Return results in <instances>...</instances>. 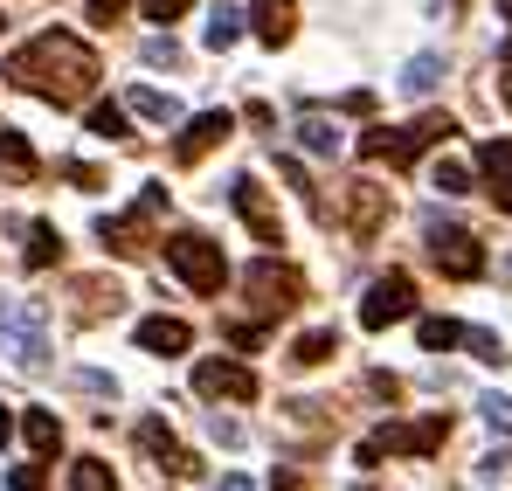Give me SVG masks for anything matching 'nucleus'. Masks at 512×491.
I'll use <instances>...</instances> for the list:
<instances>
[{
    "label": "nucleus",
    "instance_id": "obj_37",
    "mask_svg": "<svg viewBox=\"0 0 512 491\" xmlns=\"http://www.w3.org/2000/svg\"><path fill=\"white\" fill-rule=\"evenodd\" d=\"M125 7H132V0H90V21H104V28H111Z\"/></svg>",
    "mask_w": 512,
    "mask_h": 491
},
{
    "label": "nucleus",
    "instance_id": "obj_23",
    "mask_svg": "<svg viewBox=\"0 0 512 491\" xmlns=\"http://www.w3.org/2000/svg\"><path fill=\"white\" fill-rule=\"evenodd\" d=\"M478 173H485L492 187H512V139H485V146H478Z\"/></svg>",
    "mask_w": 512,
    "mask_h": 491
},
{
    "label": "nucleus",
    "instance_id": "obj_7",
    "mask_svg": "<svg viewBox=\"0 0 512 491\" xmlns=\"http://www.w3.org/2000/svg\"><path fill=\"white\" fill-rule=\"evenodd\" d=\"M409 312H416V284H409L402 270H388V277H381V284H374V291L360 298V326H367V332L402 326Z\"/></svg>",
    "mask_w": 512,
    "mask_h": 491
},
{
    "label": "nucleus",
    "instance_id": "obj_31",
    "mask_svg": "<svg viewBox=\"0 0 512 491\" xmlns=\"http://www.w3.org/2000/svg\"><path fill=\"white\" fill-rule=\"evenodd\" d=\"M464 346H471V353H478L485 367H506V360H512L506 346H499V332H464Z\"/></svg>",
    "mask_w": 512,
    "mask_h": 491
},
{
    "label": "nucleus",
    "instance_id": "obj_2",
    "mask_svg": "<svg viewBox=\"0 0 512 491\" xmlns=\"http://www.w3.org/2000/svg\"><path fill=\"white\" fill-rule=\"evenodd\" d=\"M457 125L443 118V111H429L416 125H374V132H360V160H388V166H416L429 146H443Z\"/></svg>",
    "mask_w": 512,
    "mask_h": 491
},
{
    "label": "nucleus",
    "instance_id": "obj_9",
    "mask_svg": "<svg viewBox=\"0 0 512 491\" xmlns=\"http://www.w3.org/2000/svg\"><path fill=\"white\" fill-rule=\"evenodd\" d=\"M97 243L111 249V256H125V263L153 256V208L139 201L132 215H104V222H97Z\"/></svg>",
    "mask_w": 512,
    "mask_h": 491
},
{
    "label": "nucleus",
    "instance_id": "obj_32",
    "mask_svg": "<svg viewBox=\"0 0 512 491\" xmlns=\"http://www.w3.org/2000/svg\"><path fill=\"white\" fill-rule=\"evenodd\" d=\"M7 491H49V471L42 464H14L7 471Z\"/></svg>",
    "mask_w": 512,
    "mask_h": 491
},
{
    "label": "nucleus",
    "instance_id": "obj_36",
    "mask_svg": "<svg viewBox=\"0 0 512 491\" xmlns=\"http://www.w3.org/2000/svg\"><path fill=\"white\" fill-rule=\"evenodd\" d=\"M187 14V0H146V21H180Z\"/></svg>",
    "mask_w": 512,
    "mask_h": 491
},
{
    "label": "nucleus",
    "instance_id": "obj_44",
    "mask_svg": "<svg viewBox=\"0 0 512 491\" xmlns=\"http://www.w3.org/2000/svg\"><path fill=\"white\" fill-rule=\"evenodd\" d=\"M499 7H506V14H512V0H499Z\"/></svg>",
    "mask_w": 512,
    "mask_h": 491
},
{
    "label": "nucleus",
    "instance_id": "obj_34",
    "mask_svg": "<svg viewBox=\"0 0 512 491\" xmlns=\"http://www.w3.org/2000/svg\"><path fill=\"white\" fill-rule=\"evenodd\" d=\"M146 63L173 70V63H180V42H173V35H153V42H146Z\"/></svg>",
    "mask_w": 512,
    "mask_h": 491
},
{
    "label": "nucleus",
    "instance_id": "obj_14",
    "mask_svg": "<svg viewBox=\"0 0 512 491\" xmlns=\"http://www.w3.org/2000/svg\"><path fill=\"white\" fill-rule=\"evenodd\" d=\"M139 450H146L167 478H194V471H201V464H194V450H180V443H173V429L160 422V415H146V422H139Z\"/></svg>",
    "mask_w": 512,
    "mask_h": 491
},
{
    "label": "nucleus",
    "instance_id": "obj_6",
    "mask_svg": "<svg viewBox=\"0 0 512 491\" xmlns=\"http://www.w3.org/2000/svg\"><path fill=\"white\" fill-rule=\"evenodd\" d=\"M243 291H250L256 319H284V312L305 298V277H298L291 263H277V256H256L250 270H243Z\"/></svg>",
    "mask_w": 512,
    "mask_h": 491
},
{
    "label": "nucleus",
    "instance_id": "obj_21",
    "mask_svg": "<svg viewBox=\"0 0 512 491\" xmlns=\"http://www.w3.org/2000/svg\"><path fill=\"white\" fill-rule=\"evenodd\" d=\"M49 263H63V236H56V222H28V270H49Z\"/></svg>",
    "mask_w": 512,
    "mask_h": 491
},
{
    "label": "nucleus",
    "instance_id": "obj_43",
    "mask_svg": "<svg viewBox=\"0 0 512 491\" xmlns=\"http://www.w3.org/2000/svg\"><path fill=\"white\" fill-rule=\"evenodd\" d=\"M506 104H512V63H506Z\"/></svg>",
    "mask_w": 512,
    "mask_h": 491
},
{
    "label": "nucleus",
    "instance_id": "obj_13",
    "mask_svg": "<svg viewBox=\"0 0 512 491\" xmlns=\"http://www.w3.org/2000/svg\"><path fill=\"white\" fill-rule=\"evenodd\" d=\"M229 132H236V118H229V111H201V118H187V132L173 139V160H180V166L208 160V153H215Z\"/></svg>",
    "mask_w": 512,
    "mask_h": 491
},
{
    "label": "nucleus",
    "instance_id": "obj_40",
    "mask_svg": "<svg viewBox=\"0 0 512 491\" xmlns=\"http://www.w3.org/2000/svg\"><path fill=\"white\" fill-rule=\"evenodd\" d=\"M492 201H499V208H506V215H512V187H492Z\"/></svg>",
    "mask_w": 512,
    "mask_h": 491
},
{
    "label": "nucleus",
    "instance_id": "obj_41",
    "mask_svg": "<svg viewBox=\"0 0 512 491\" xmlns=\"http://www.w3.org/2000/svg\"><path fill=\"white\" fill-rule=\"evenodd\" d=\"M222 491H256V485L250 478H222Z\"/></svg>",
    "mask_w": 512,
    "mask_h": 491
},
{
    "label": "nucleus",
    "instance_id": "obj_3",
    "mask_svg": "<svg viewBox=\"0 0 512 491\" xmlns=\"http://www.w3.org/2000/svg\"><path fill=\"white\" fill-rule=\"evenodd\" d=\"M0 353H7L21 374H35V367L49 360V319H42L35 298H0Z\"/></svg>",
    "mask_w": 512,
    "mask_h": 491
},
{
    "label": "nucleus",
    "instance_id": "obj_29",
    "mask_svg": "<svg viewBox=\"0 0 512 491\" xmlns=\"http://www.w3.org/2000/svg\"><path fill=\"white\" fill-rule=\"evenodd\" d=\"M416 339H423V353H443V346H457V339H464V326H457V319H423Z\"/></svg>",
    "mask_w": 512,
    "mask_h": 491
},
{
    "label": "nucleus",
    "instance_id": "obj_17",
    "mask_svg": "<svg viewBox=\"0 0 512 491\" xmlns=\"http://www.w3.org/2000/svg\"><path fill=\"white\" fill-rule=\"evenodd\" d=\"M0 173L14 180V187H28L42 160H35V146H28V132H14V125H0Z\"/></svg>",
    "mask_w": 512,
    "mask_h": 491
},
{
    "label": "nucleus",
    "instance_id": "obj_8",
    "mask_svg": "<svg viewBox=\"0 0 512 491\" xmlns=\"http://www.w3.org/2000/svg\"><path fill=\"white\" fill-rule=\"evenodd\" d=\"M429 263L443 270V277H457V284H471L478 270H485V249H478V236L471 229H429Z\"/></svg>",
    "mask_w": 512,
    "mask_h": 491
},
{
    "label": "nucleus",
    "instance_id": "obj_12",
    "mask_svg": "<svg viewBox=\"0 0 512 491\" xmlns=\"http://www.w3.org/2000/svg\"><path fill=\"white\" fill-rule=\"evenodd\" d=\"M229 201H236V215L256 229V243H284V222H277V208H270V194H263V180H256V173H236Z\"/></svg>",
    "mask_w": 512,
    "mask_h": 491
},
{
    "label": "nucleus",
    "instance_id": "obj_11",
    "mask_svg": "<svg viewBox=\"0 0 512 491\" xmlns=\"http://www.w3.org/2000/svg\"><path fill=\"white\" fill-rule=\"evenodd\" d=\"M194 395H208V402H256V374L243 360H201L194 367Z\"/></svg>",
    "mask_w": 512,
    "mask_h": 491
},
{
    "label": "nucleus",
    "instance_id": "obj_10",
    "mask_svg": "<svg viewBox=\"0 0 512 491\" xmlns=\"http://www.w3.org/2000/svg\"><path fill=\"white\" fill-rule=\"evenodd\" d=\"M340 222L353 243H367V236H381V222H388V187H374V180H353L340 201Z\"/></svg>",
    "mask_w": 512,
    "mask_h": 491
},
{
    "label": "nucleus",
    "instance_id": "obj_1",
    "mask_svg": "<svg viewBox=\"0 0 512 491\" xmlns=\"http://www.w3.org/2000/svg\"><path fill=\"white\" fill-rule=\"evenodd\" d=\"M97 77H104V70H97V49H90L84 35H70V28H49V35H35L28 49L7 56V83L49 97L56 111L84 104L90 90H97Z\"/></svg>",
    "mask_w": 512,
    "mask_h": 491
},
{
    "label": "nucleus",
    "instance_id": "obj_33",
    "mask_svg": "<svg viewBox=\"0 0 512 491\" xmlns=\"http://www.w3.org/2000/svg\"><path fill=\"white\" fill-rule=\"evenodd\" d=\"M63 180H70V187H84V194H97V187H104V173H97V166H84V160H63Z\"/></svg>",
    "mask_w": 512,
    "mask_h": 491
},
{
    "label": "nucleus",
    "instance_id": "obj_25",
    "mask_svg": "<svg viewBox=\"0 0 512 491\" xmlns=\"http://www.w3.org/2000/svg\"><path fill=\"white\" fill-rule=\"evenodd\" d=\"M436 83H443V56H416V63L402 70V90H409V97H429Z\"/></svg>",
    "mask_w": 512,
    "mask_h": 491
},
{
    "label": "nucleus",
    "instance_id": "obj_16",
    "mask_svg": "<svg viewBox=\"0 0 512 491\" xmlns=\"http://www.w3.org/2000/svg\"><path fill=\"white\" fill-rule=\"evenodd\" d=\"M250 21H256V35H263L270 49H284V42L298 35V7H291V0H250Z\"/></svg>",
    "mask_w": 512,
    "mask_h": 491
},
{
    "label": "nucleus",
    "instance_id": "obj_27",
    "mask_svg": "<svg viewBox=\"0 0 512 491\" xmlns=\"http://www.w3.org/2000/svg\"><path fill=\"white\" fill-rule=\"evenodd\" d=\"M236 42H243V14L236 7H215L208 14V49H236Z\"/></svg>",
    "mask_w": 512,
    "mask_h": 491
},
{
    "label": "nucleus",
    "instance_id": "obj_5",
    "mask_svg": "<svg viewBox=\"0 0 512 491\" xmlns=\"http://www.w3.org/2000/svg\"><path fill=\"white\" fill-rule=\"evenodd\" d=\"M450 436V415H429V422H388L360 443V464H381V457H436Z\"/></svg>",
    "mask_w": 512,
    "mask_h": 491
},
{
    "label": "nucleus",
    "instance_id": "obj_20",
    "mask_svg": "<svg viewBox=\"0 0 512 491\" xmlns=\"http://www.w3.org/2000/svg\"><path fill=\"white\" fill-rule=\"evenodd\" d=\"M21 436H28V450H35V457H56V450H63V422H56L49 409H28Z\"/></svg>",
    "mask_w": 512,
    "mask_h": 491
},
{
    "label": "nucleus",
    "instance_id": "obj_4",
    "mask_svg": "<svg viewBox=\"0 0 512 491\" xmlns=\"http://www.w3.org/2000/svg\"><path fill=\"white\" fill-rule=\"evenodd\" d=\"M167 263H173V277H180L187 291H201V298H215V291L229 284V263H222V249L208 243V236H194V229L167 236Z\"/></svg>",
    "mask_w": 512,
    "mask_h": 491
},
{
    "label": "nucleus",
    "instance_id": "obj_28",
    "mask_svg": "<svg viewBox=\"0 0 512 491\" xmlns=\"http://www.w3.org/2000/svg\"><path fill=\"white\" fill-rule=\"evenodd\" d=\"M429 187H436V194H471V166L464 160H436L429 166Z\"/></svg>",
    "mask_w": 512,
    "mask_h": 491
},
{
    "label": "nucleus",
    "instance_id": "obj_38",
    "mask_svg": "<svg viewBox=\"0 0 512 491\" xmlns=\"http://www.w3.org/2000/svg\"><path fill=\"white\" fill-rule=\"evenodd\" d=\"M340 111H353V118H367V111H374V90H346V97H340Z\"/></svg>",
    "mask_w": 512,
    "mask_h": 491
},
{
    "label": "nucleus",
    "instance_id": "obj_22",
    "mask_svg": "<svg viewBox=\"0 0 512 491\" xmlns=\"http://www.w3.org/2000/svg\"><path fill=\"white\" fill-rule=\"evenodd\" d=\"M333 353H340V332H298V346H291V360H298V367H326V360H333Z\"/></svg>",
    "mask_w": 512,
    "mask_h": 491
},
{
    "label": "nucleus",
    "instance_id": "obj_30",
    "mask_svg": "<svg viewBox=\"0 0 512 491\" xmlns=\"http://www.w3.org/2000/svg\"><path fill=\"white\" fill-rule=\"evenodd\" d=\"M90 132L97 139H132L125 132V104H90Z\"/></svg>",
    "mask_w": 512,
    "mask_h": 491
},
{
    "label": "nucleus",
    "instance_id": "obj_39",
    "mask_svg": "<svg viewBox=\"0 0 512 491\" xmlns=\"http://www.w3.org/2000/svg\"><path fill=\"white\" fill-rule=\"evenodd\" d=\"M277 491H312V485H305V478H298V471L284 464V471H277Z\"/></svg>",
    "mask_w": 512,
    "mask_h": 491
},
{
    "label": "nucleus",
    "instance_id": "obj_35",
    "mask_svg": "<svg viewBox=\"0 0 512 491\" xmlns=\"http://www.w3.org/2000/svg\"><path fill=\"white\" fill-rule=\"evenodd\" d=\"M478 415H485L492 429H512V402H506V395H485V402H478Z\"/></svg>",
    "mask_w": 512,
    "mask_h": 491
},
{
    "label": "nucleus",
    "instance_id": "obj_15",
    "mask_svg": "<svg viewBox=\"0 0 512 491\" xmlns=\"http://www.w3.org/2000/svg\"><path fill=\"white\" fill-rule=\"evenodd\" d=\"M70 298H77L70 312H77L84 326H97V319H118V312H125V291H118L111 277H77V284H70Z\"/></svg>",
    "mask_w": 512,
    "mask_h": 491
},
{
    "label": "nucleus",
    "instance_id": "obj_24",
    "mask_svg": "<svg viewBox=\"0 0 512 491\" xmlns=\"http://www.w3.org/2000/svg\"><path fill=\"white\" fill-rule=\"evenodd\" d=\"M298 146L319 153V160H333V153H340V125H333V118H305V125H298Z\"/></svg>",
    "mask_w": 512,
    "mask_h": 491
},
{
    "label": "nucleus",
    "instance_id": "obj_26",
    "mask_svg": "<svg viewBox=\"0 0 512 491\" xmlns=\"http://www.w3.org/2000/svg\"><path fill=\"white\" fill-rule=\"evenodd\" d=\"M70 491H118V478L104 457H84V464H70Z\"/></svg>",
    "mask_w": 512,
    "mask_h": 491
},
{
    "label": "nucleus",
    "instance_id": "obj_18",
    "mask_svg": "<svg viewBox=\"0 0 512 491\" xmlns=\"http://www.w3.org/2000/svg\"><path fill=\"white\" fill-rule=\"evenodd\" d=\"M139 346L160 353V360H173V353L194 346V326H187V319H139Z\"/></svg>",
    "mask_w": 512,
    "mask_h": 491
},
{
    "label": "nucleus",
    "instance_id": "obj_42",
    "mask_svg": "<svg viewBox=\"0 0 512 491\" xmlns=\"http://www.w3.org/2000/svg\"><path fill=\"white\" fill-rule=\"evenodd\" d=\"M7 436H14V415H7V409H0V443H7Z\"/></svg>",
    "mask_w": 512,
    "mask_h": 491
},
{
    "label": "nucleus",
    "instance_id": "obj_19",
    "mask_svg": "<svg viewBox=\"0 0 512 491\" xmlns=\"http://www.w3.org/2000/svg\"><path fill=\"white\" fill-rule=\"evenodd\" d=\"M125 111H132V118H153V125H173V118H180V104H173L167 90H146V83L125 90Z\"/></svg>",
    "mask_w": 512,
    "mask_h": 491
}]
</instances>
